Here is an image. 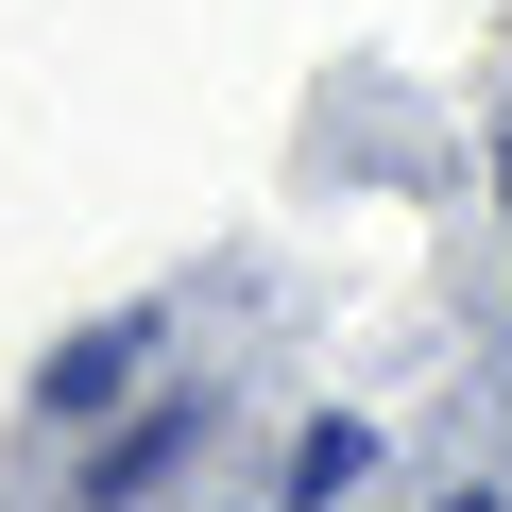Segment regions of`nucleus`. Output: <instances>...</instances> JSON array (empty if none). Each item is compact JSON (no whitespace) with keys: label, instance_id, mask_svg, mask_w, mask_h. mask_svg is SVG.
Returning a JSON list of instances; mask_svg holds the SVG:
<instances>
[]
</instances>
